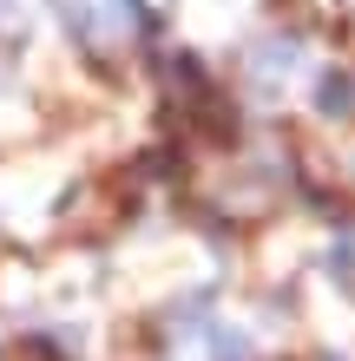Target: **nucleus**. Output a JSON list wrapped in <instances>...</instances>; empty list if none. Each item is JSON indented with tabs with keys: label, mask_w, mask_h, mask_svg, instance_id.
Listing matches in <instances>:
<instances>
[{
	"label": "nucleus",
	"mask_w": 355,
	"mask_h": 361,
	"mask_svg": "<svg viewBox=\"0 0 355 361\" xmlns=\"http://www.w3.org/2000/svg\"><path fill=\"white\" fill-rule=\"evenodd\" d=\"M296 152H303V158H296V164H303V178L329 197V190H336V164H329V152H323V145H296Z\"/></svg>",
	"instance_id": "f257e3e1"
},
{
	"label": "nucleus",
	"mask_w": 355,
	"mask_h": 361,
	"mask_svg": "<svg viewBox=\"0 0 355 361\" xmlns=\"http://www.w3.org/2000/svg\"><path fill=\"white\" fill-rule=\"evenodd\" d=\"M289 59H296L289 39H263V47L250 53V66H257V73H289Z\"/></svg>",
	"instance_id": "f03ea898"
},
{
	"label": "nucleus",
	"mask_w": 355,
	"mask_h": 361,
	"mask_svg": "<svg viewBox=\"0 0 355 361\" xmlns=\"http://www.w3.org/2000/svg\"><path fill=\"white\" fill-rule=\"evenodd\" d=\"M211 348H217V361H250V342L237 329H211Z\"/></svg>",
	"instance_id": "7ed1b4c3"
},
{
	"label": "nucleus",
	"mask_w": 355,
	"mask_h": 361,
	"mask_svg": "<svg viewBox=\"0 0 355 361\" xmlns=\"http://www.w3.org/2000/svg\"><path fill=\"white\" fill-rule=\"evenodd\" d=\"M355 105V86L349 79H323V112H349Z\"/></svg>",
	"instance_id": "20e7f679"
},
{
	"label": "nucleus",
	"mask_w": 355,
	"mask_h": 361,
	"mask_svg": "<svg viewBox=\"0 0 355 361\" xmlns=\"http://www.w3.org/2000/svg\"><path fill=\"white\" fill-rule=\"evenodd\" d=\"M13 27V0H0V33H7Z\"/></svg>",
	"instance_id": "39448f33"
},
{
	"label": "nucleus",
	"mask_w": 355,
	"mask_h": 361,
	"mask_svg": "<svg viewBox=\"0 0 355 361\" xmlns=\"http://www.w3.org/2000/svg\"><path fill=\"white\" fill-rule=\"evenodd\" d=\"M277 361H289V355H277Z\"/></svg>",
	"instance_id": "423d86ee"
}]
</instances>
